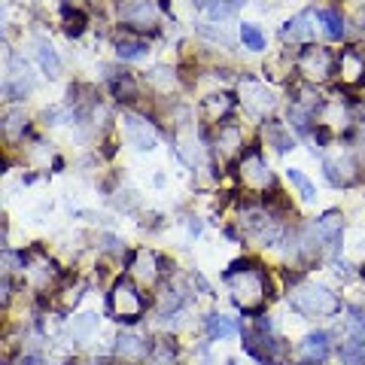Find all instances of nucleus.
Wrapping results in <instances>:
<instances>
[{"instance_id":"1","label":"nucleus","mask_w":365,"mask_h":365,"mask_svg":"<svg viewBox=\"0 0 365 365\" xmlns=\"http://www.w3.org/2000/svg\"><path fill=\"white\" fill-rule=\"evenodd\" d=\"M222 280L231 290V301L241 307L244 314H259L265 305L268 292V274L262 271V265L256 262H235L231 268L222 274Z\"/></svg>"},{"instance_id":"2","label":"nucleus","mask_w":365,"mask_h":365,"mask_svg":"<svg viewBox=\"0 0 365 365\" xmlns=\"http://www.w3.org/2000/svg\"><path fill=\"white\" fill-rule=\"evenodd\" d=\"M290 307L301 317H335L341 311V298L322 283H301L290 290Z\"/></svg>"},{"instance_id":"3","label":"nucleus","mask_w":365,"mask_h":365,"mask_svg":"<svg viewBox=\"0 0 365 365\" xmlns=\"http://www.w3.org/2000/svg\"><path fill=\"white\" fill-rule=\"evenodd\" d=\"M107 311L113 314V320H119V322H137L146 311V298L128 277H119L113 283V290H110Z\"/></svg>"},{"instance_id":"4","label":"nucleus","mask_w":365,"mask_h":365,"mask_svg":"<svg viewBox=\"0 0 365 365\" xmlns=\"http://www.w3.org/2000/svg\"><path fill=\"white\" fill-rule=\"evenodd\" d=\"M296 67H298V73L305 76V80L322 82V80H329V76H332L335 58H332V52H329V49H322V46H305L298 52V58H296Z\"/></svg>"},{"instance_id":"5","label":"nucleus","mask_w":365,"mask_h":365,"mask_svg":"<svg viewBox=\"0 0 365 365\" xmlns=\"http://www.w3.org/2000/svg\"><path fill=\"white\" fill-rule=\"evenodd\" d=\"M31 89H34L31 67H27V61L22 58V55L12 52L10 67H6V80H3V95L10 97V101H22V97L31 95Z\"/></svg>"},{"instance_id":"6","label":"nucleus","mask_w":365,"mask_h":365,"mask_svg":"<svg viewBox=\"0 0 365 365\" xmlns=\"http://www.w3.org/2000/svg\"><path fill=\"white\" fill-rule=\"evenodd\" d=\"M122 134L140 152L156 150V143H158V131L143 116H134V113H122Z\"/></svg>"},{"instance_id":"7","label":"nucleus","mask_w":365,"mask_h":365,"mask_svg":"<svg viewBox=\"0 0 365 365\" xmlns=\"http://www.w3.org/2000/svg\"><path fill=\"white\" fill-rule=\"evenodd\" d=\"M241 104H244V110L252 113V116H268L274 110V104H277V97H274V91L265 86V82L244 80L241 82Z\"/></svg>"},{"instance_id":"8","label":"nucleus","mask_w":365,"mask_h":365,"mask_svg":"<svg viewBox=\"0 0 365 365\" xmlns=\"http://www.w3.org/2000/svg\"><path fill=\"white\" fill-rule=\"evenodd\" d=\"M280 347H283L280 338H271L268 332H259V329H247V332H244V350H247L259 365H274Z\"/></svg>"},{"instance_id":"9","label":"nucleus","mask_w":365,"mask_h":365,"mask_svg":"<svg viewBox=\"0 0 365 365\" xmlns=\"http://www.w3.org/2000/svg\"><path fill=\"white\" fill-rule=\"evenodd\" d=\"M241 180H244V186H250V189H268L271 182H274L268 165H265L262 152H259V146H250V150L244 152V158H241Z\"/></svg>"},{"instance_id":"10","label":"nucleus","mask_w":365,"mask_h":365,"mask_svg":"<svg viewBox=\"0 0 365 365\" xmlns=\"http://www.w3.org/2000/svg\"><path fill=\"white\" fill-rule=\"evenodd\" d=\"M119 19H122L128 27L146 31V27L156 25L158 6L152 3V0H122V3H119Z\"/></svg>"},{"instance_id":"11","label":"nucleus","mask_w":365,"mask_h":365,"mask_svg":"<svg viewBox=\"0 0 365 365\" xmlns=\"http://www.w3.org/2000/svg\"><path fill=\"white\" fill-rule=\"evenodd\" d=\"M241 222H244V228H247V235L256 237L262 247H271V244L280 241V226L271 220V216H265V213H247Z\"/></svg>"},{"instance_id":"12","label":"nucleus","mask_w":365,"mask_h":365,"mask_svg":"<svg viewBox=\"0 0 365 365\" xmlns=\"http://www.w3.org/2000/svg\"><path fill=\"white\" fill-rule=\"evenodd\" d=\"M150 353H152V344L146 341V338H140V335L125 332V335H119V338H116V356H119V360L143 362Z\"/></svg>"},{"instance_id":"13","label":"nucleus","mask_w":365,"mask_h":365,"mask_svg":"<svg viewBox=\"0 0 365 365\" xmlns=\"http://www.w3.org/2000/svg\"><path fill=\"white\" fill-rule=\"evenodd\" d=\"M338 67H341V80L347 82V86H360L365 82V55L360 49H344L338 55Z\"/></svg>"},{"instance_id":"14","label":"nucleus","mask_w":365,"mask_h":365,"mask_svg":"<svg viewBox=\"0 0 365 365\" xmlns=\"http://www.w3.org/2000/svg\"><path fill=\"white\" fill-rule=\"evenodd\" d=\"M265 140H268V146H274V152H290L296 150V137H292V131L286 128L283 122H277V119H271V122H265Z\"/></svg>"},{"instance_id":"15","label":"nucleus","mask_w":365,"mask_h":365,"mask_svg":"<svg viewBox=\"0 0 365 365\" xmlns=\"http://www.w3.org/2000/svg\"><path fill=\"white\" fill-rule=\"evenodd\" d=\"M329 350H332V335L329 332H311L305 335V341H301V353L307 356L311 362H322L329 356Z\"/></svg>"},{"instance_id":"16","label":"nucleus","mask_w":365,"mask_h":365,"mask_svg":"<svg viewBox=\"0 0 365 365\" xmlns=\"http://www.w3.org/2000/svg\"><path fill=\"white\" fill-rule=\"evenodd\" d=\"M322 171H326V180L332 186H350L353 177V161L350 158H326L322 161Z\"/></svg>"},{"instance_id":"17","label":"nucleus","mask_w":365,"mask_h":365,"mask_svg":"<svg viewBox=\"0 0 365 365\" xmlns=\"http://www.w3.org/2000/svg\"><path fill=\"white\" fill-rule=\"evenodd\" d=\"M204 329H207V335L213 341L235 338V335L241 332V326H237L231 317H222V314H207V317H204Z\"/></svg>"},{"instance_id":"18","label":"nucleus","mask_w":365,"mask_h":365,"mask_svg":"<svg viewBox=\"0 0 365 365\" xmlns=\"http://www.w3.org/2000/svg\"><path fill=\"white\" fill-rule=\"evenodd\" d=\"M314 19H317V12H311V10H305L301 16L290 19V22L283 25V40H307L311 31H314L307 22H314Z\"/></svg>"},{"instance_id":"19","label":"nucleus","mask_w":365,"mask_h":365,"mask_svg":"<svg viewBox=\"0 0 365 365\" xmlns=\"http://www.w3.org/2000/svg\"><path fill=\"white\" fill-rule=\"evenodd\" d=\"M241 6H244V0H201V10H204L213 22H226Z\"/></svg>"},{"instance_id":"20","label":"nucleus","mask_w":365,"mask_h":365,"mask_svg":"<svg viewBox=\"0 0 365 365\" xmlns=\"http://www.w3.org/2000/svg\"><path fill=\"white\" fill-rule=\"evenodd\" d=\"M37 61H40V67H43V73L49 80H55V76L61 73V58L49 40H37Z\"/></svg>"},{"instance_id":"21","label":"nucleus","mask_w":365,"mask_h":365,"mask_svg":"<svg viewBox=\"0 0 365 365\" xmlns=\"http://www.w3.org/2000/svg\"><path fill=\"white\" fill-rule=\"evenodd\" d=\"M317 19L322 22V31H326L329 40H341L344 37V16L338 10H332V6H322V10H317Z\"/></svg>"},{"instance_id":"22","label":"nucleus","mask_w":365,"mask_h":365,"mask_svg":"<svg viewBox=\"0 0 365 365\" xmlns=\"http://www.w3.org/2000/svg\"><path fill=\"white\" fill-rule=\"evenodd\" d=\"M231 107H235V97L226 95V91H222V95L204 97V113H207L210 122H220V119H226L231 113Z\"/></svg>"},{"instance_id":"23","label":"nucleus","mask_w":365,"mask_h":365,"mask_svg":"<svg viewBox=\"0 0 365 365\" xmlns=\"http://www.w3.org/2000/svg\"><path fill=\"white\" fill-rule=\"evenodd\" d=\"M158 259L152 256V252H146V250H140L137 256H134V265H131V268H134V274L140 280H146V283H156L158 280Z\"/></svg>"},{"instance_id":"24","label":"nucleus","mask_w":365,"mask_h":365,"mask_svg":"<svg viewBox=\"0 0 365 365\" xmlns=\"http://www.w3.org/2000/svg\"><path fill=\"white\" fill-rule=\"evenodd\" d=\"M110 89H113V95L119 97V101H134V97L140 95L137 82L131 80L128 73H113V76H110Z\"/></svg>"},{"instance_id":"25","label":"nucleus","mask_w":365,"mask_h":365,"mask_svg":"<svg viewBox=\"0 0 365 365\" xmlns=\"http://www.w3.org/2000/svg\"><path fill=\"white\" fill-rule=\"evenodd\" d=\"M146 52H150V46L143 40H119L116 43L119 61H140V58H146Z\"/></svg>"},{"instance_id":"26","label":"nucleus","mask_w":365,"mask_h":365,"mask_svg":"<svg viewBox=\"0 0 365 365\" xmlns=\"http://www.w3.org/2000/svg\"><path fill=\"white\" fill-rule=\"evenodd\" d=\"M61 16H64V34H67V37H82V31H86V12L73 10V6L64 3Z\"/></svg>"},{"instance_id":"27","label":"nucleus","mask_w":365,"mask_h":365,"mask_svg":"<svg viewBox=\"0 0 365 365\" xmlns=\"http://www.w3.org/2000/svg\"><path fill=\"white\" fill-rule=\"evenodd\" d=\"M216 146H220L222 156H235V152L244 146L241 131H237L235 125H226V128H220V140H216Z\"/></svg>"},{"instance_id":"28","label":"nucleus","mask_w":365,"mask_h":365,"mask_svg":"<svg viewBox=\"0 0 365 365\" xmlns=\"http://www.w3.org/2000/svg\"><path fill=\"white\" fill-rule=\"evenodd\" d=\"M286 180L296 186V192L301 195V201H314V198H317V189H314V182L307 180L305 174L298 171V167H290V171H286Z\"/></svg>"},{"instance_id":"29","label":"nucleus","mask_w":365,"mask_h":365,"mask_svg":"<svg viewBox=\"0 0 365 365\" xmlns=\"http://www.w3.org/2000/svg\"><path fill=\"white\" fill-rule=\"evenodd\" d=\"M95 329H97L95 314H82V317H73V322H70V335H73V341H86Z\"/></svg>"},{"instance_id":"30","label":"nucleus","mask_w":365,"mask_h":365,"mask_svg":"<svg viewBox=\"0 0 365 365\" xmlns=\"http://www.w3.org/2000/svg\"><path fill=\"white\" fill-rule=\"evenodd\" d=\"M241 43H244V49H250V52H262V49H265V34L259 31L256 25L244 22L241 25Z\"/></svg>"},{"instance_id":"31","label":"nucleus","mask_w":365,"mask_h":365,"mask_svg":"<svg viewBox=\"0 0 365 365\" xmlns=\"http://www.w3.org/2000/svg\"><path fill=\"white\" fill-rule=\"evenodd\" d=\"M182 305H186V298H182L180 290H165L161 292V301H158V317H171Z\"/></svg>"},{"instance_id":"32","label":"nucleus","mask_w":365,"mask_h":365,"mask_svg":"<svg viewBox=\"0 0 365 365\" xmlns=\"http://www.w3.org/2000/svg\"><path fill=\"white\" fill-rule=\"evenodd\" d=\"M3 128H6V137H10V140H19V137H22L25 128H27V119H25L22 110H10V113H6Z\"/></svg>"},{"instance_id":"33","label":"nucleus","mask_w":365,"mask_h":365,"mask_svg":"<svg viewBox=\"0 0 365 365\" xmlns=\"http://www.w3.org/2000/svg\"><path fill=\"white\" fill-rule=\"evenodd\" d=\"M152 362L156 365H174V360H177V350H174V344L171 341H158V344H152Z\"/></svg>"},{"instance_id":"34","label":"nucleus","mask_w":365,"mask_h":365,"mask_svg":"<svg viewBox=\"0 0 365 365\" xmlns=\"http://www.w3.org/2000/svg\"><path fill=\"white\" fill-rule=\"evenodd\" d=\"M338 353H341V365H365V350L356 341H347Z\"/></svg>"},{"instance_id":"35","label":"nucleus","mask_w":365,"mask_h":365,"mask_svg":"<svg viewBox=\"0 0 365 365\" xmlns=\"http://www.w3.org/2000/svg\"><path fill=\"white\" fill-rule=\"evenodd\" d=\"M101 250H107V252H122V244H119V237H113V235H104V237H101Z\"/></svg>"},{"instance_id":"36","label":"nucleus","mask_w":365,"mask_h":365,"mask_svg":"<svg viewBox=\"0 0 365 365\" xmlns=\"http://www.w3.org/2000/svg\"><path fill=\"white\" fill-rule=\"evenodd\" d=\"M19 365H43V360H40V356H22Z\"/></svg>"},{"instance_id":"37","label":"nucleus","mask_w":365,"mask_h":365,"mask_svg":"<svg viewBox=\"0 0 365 365\" xmlns=\"http://www.w3.org/2000/svg\"><path fill=\"white\" fill-rule=\"evenodd\" d=\"M89 0H67V6H73V10H80V6H86Z\"/></svg>"},{"instance_id":"38","label":"nucleus","mask_w":365,"mask_h":365,"mask_svg":"<svg viewBox=\"0 0 365 365\" xmlns=\"http://www.w3.org/2000/svg\"><path fill=\"white\" fill-rule=\"evenodd\" d=\"M222 365H235V362H231V360H228V362H222Z\"/></svg>"}]
</instances>
